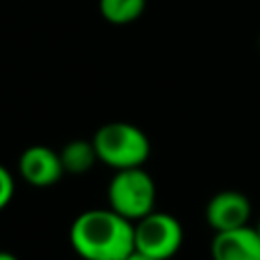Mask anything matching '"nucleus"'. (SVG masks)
<instances>
[{"mask_svg": "<svg viewBox=\"0 0 260 260\" xmlns=\"http://www.w3.org/2000/svg\"><path fill=\"white\" fill-rule=\"evenodd\" d=\"M126 260H156V258L146 256V254H142V252H136V250H134V252H132V254H130Z\"/></svg>", "mask_w": 260, "mask_h": 260, "instance_id": "11", "label": "nucleus"}, {"mask_svg": "<svg viewBox=\"0 0 260 260\" xmlns=\"http://www.w3.org/2000/svg\"><path fill=\"white\" fill-rule=\"evenodd\" d=\"M14 189H16V185H14L12 173L4 165H0V211L10 205V201L14 197Z\"/></svg>", "mask_w": 260, "mask_h": 260, "instance_id": "10", "label": "nucleus"}, {"mask_svg": "<svg viewBox=\"0 0 260 260\" xmlns=\"http://www.w3.org/2000/svg\"><path fill=\"white\" fill-rule=\"evenodd\" d=\"M110 209L136 223L156 205V183L144 167L116 171L108 183Z\"/></svg>", "mask_w": 260, "mask_h": 260, "instance_id": "3", "label": "nucleus"}, {"mask_svg": "<svg viewBox=\"0 0 260 260\" xmlns=\"http://www.w3.org/2000/svg\"><path fill=\"white\" fill-rule=\"evenodd\" d=\"M100 14L110 24H130L138 20L146 8V0H100Z\"/></svg>", "mask_w": 260, "mask_h": 260, "instance_id": "9", "label": "nucleus"}, {"mask_svg": "<svg viewBox=\"0 0 260 260\" xmlns=\"http://www.w3.org/2000/svg\"><path fill=\"white\" fill-rule=\"evenodd\" d=\"M59 156L65 173H71V175H83L91 171L95 162H100L93 142L83 138H75L63 144V148L59 150Z\"/></svg>", "mask_w": 260, "mask_h": 260, "instance_id": "8", "label": "nucleus"}, {"mask_svg": "<svg viewBox=\"0 0 260 260\" xmlns=\"http://www.w3.org/2000/svg\"><path fill=\"white\" fill-rule=\"evenodd\" d=\"M18 173L30 187H53L65 175L61 156L47 144H32L18 156Z\"/></svg>", "mask_w": 260, "mask_h": 260, "instance_id": "5", "label": "nucleus"}, {"mask_svg": "<svg viewBox=\"0 0 260 260\" xmlns=\"http://www.w3.org/2000/svg\"><path fill=\"white\" fill-rule=\"evenodd\" d=\"M254 228H256V232H258V236H260V217H258V221H256V225H254Z\"/></svg>", "mask_w": 260, "mask_h": 260, "instance_id": "13", "label": "nucleus"}, {"mask_svg": "<svg viewBox=\"0 0 260 260\" xmlns=\"http://www.w3.org/2000/svg\"><path fill=\"white\" fill-rule=\"evenodd\" d=\"M98 160L114 171L144 167L150 156V140L142 128L130 122H108L91 138Z\"/></svg>", "mask_w": 260, "mask_h": 260, "instance_id": "2", "label": "nucleus"}, {"mask_svg": "<svg viewBox=\"0 0 260 260\" xmlns=\"http://www.w3.org/2000/svg\"><path fill=\"white\" fill-rule=\"evenodd\" d=\"M185 240L181 221L167 211H150L134 223V250L156 260L177 256Z\"/></svg>", "mask_w": 260, "mask_h": 260, "instance_id": "4", "label": "nucleus"}, {"mask_svg": "<svg viewBox=\"0 0 260 260\" xmlns=\"http://www.w3.org/2000/svg\"><path fill=\"white\" fill-rule=\"evenodd\" d=\"M0 260H20V258L8 250H0Z\"/></svg>", "mask_w": 260, "mask_h": 260, "instance_id": "12", "label": "nucleus"}, {"mask_svg": "<svg viewBox=\"0 0 260 260\" xmlns=\"http://www.w3.org/2000/svg\"><path fill=\"white\" fill-rule=\"evenodd\" d=\"M252 217L250 199L236 189L217 191L205 205V219L213 232H228L248 225Z\"/></svg>", "mask_w": 260, "mask_h": 260, "instance_id": "6", "label": "nucleus"}, {"mask_svg": "<svg viewBox=\"0 0 260 260\" xmlns=\"http://www.w3.org/2000/svg\"><path fill=\"white\" fill-rule=\"evenodd\" d=\"M69 244L83 260H126L134 252V223L110 207L85 209L69 228Z\"/></svg>", "mask_w": 260, "mask_h": 260, "instance_id": "1", "label": "nucleus"}, {"mask_svg": "<svg viewBox=\"0 0 260 260\" xmlns=\"http://www.w3.org/2000/svg\"><path fill=\"white\" fill-rule=\"evenodd\" d=\"M209 252L211 260H260V236L252 225L215 232Z\"/></svg>", "mask_w": 260, "mask_h": 260, "instance_id": "7", "label": "nucleus"}, {"mask_svg": "<svg viewBox=\"0 0 260 260\" xmlns=\"http://www.w3.org/2000/svg\"><path fill=\"white\" fill-rule=\"evenodd\" d=\"M258 47H260V39H258Z\"/></svg>", "mask_w": 260, "mask_h": 260, "instance_id": "14", "label": "nucleus"}]
</instances>
